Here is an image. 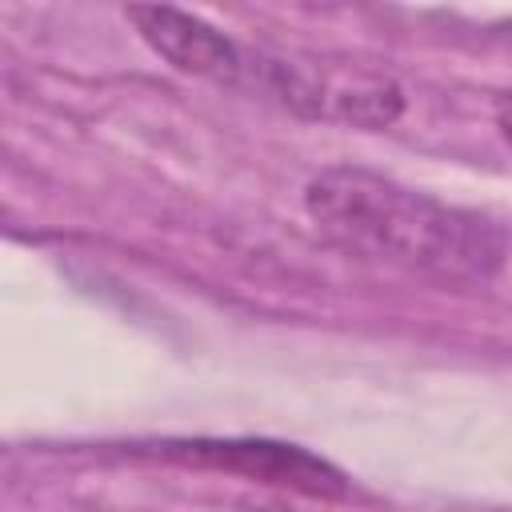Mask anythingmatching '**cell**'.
I'll list each match as a JSON object with an SVG mask.
<instances>
[{"label":"cell","mask_w":512,"mask_h":512,"mask_svg":"<svg viewBox=\"0 0 512 512\" xmlns=\"http://www.w3.org/2000/svg\"><path fill=\"white\" fill-rule=\"evenodd\" d=\"M304 208L344 252L444 284H480L504 264L496 224L364 168L316 172L304 188Z\"/></svg>","instance_id":"6da1fadb"},{"label":"cell","mask_w":512,"mask_h":512,"mask_svg":"<svg viewBox=\"0 0 512 512\" xmlns=\"http://www.w3.org/2000/svg\"><path fill=\"white\" fill-rule=\"evenodd\" d=\"M272 92L280 104L300 116L344 120L356 128H384L404 112V92L364 68H336L320 60H288V56H248V80Z\"/></svg>","instance_id":"7a4b0ae2"},{"label":"cell","mask_w":512,"mask_h":512,"mask_svg":"<svg viewBox=\"0 0 512 512\" xmlns=\"http://www.w3.org/2000/svg\"><path fill=\"white\" fill-rule=\"evenodd\" d=\"M168 456L200 464V468H220V472H236L248 480H264V484H280L292 492H308V496H344L348 484L344 476L296 448V444H272V440H188V444H164Z\"/></svg>","instance_id":"3957f363"},{"label":"cell","mask_w":512,"mask_h":512,"mask_svg":"<svg viewBox=\"0 0 512 512\" xmlns=\"http://www.w3.org/2000/svg\"><path fill=\"white\" fill-rule=\"evenodd\" d=\"M128 20L144 36V44L156 56H164L172 68H180L188 76L216 80V84L248 80V52L236 48L224 32H216L200 16H188V12L164 8V4H132Z\"/></svg>","instance_id":"277c9868"},{"label":"cell","mask_w":512,"mask_h":512,"mask_svg":"<svg viewBox=\"0 0 512 512\" xmlns=\"http://www.w3.org/2000/svg\"><path fill=\"white\" fill-rule=\"evenodd\" d=\"M496 128H500L504 144L512 148V96H504V100L496 104Z\"/></svg>","instance_id":"5b68a950"}]
</instances>
